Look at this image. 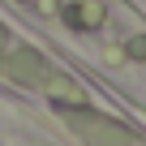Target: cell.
<instances>
[{
	"label": "cell",
	"instance_id": "cell-1",
	"mask_svg": "<svg viewBox=\"0 0 146 146\" xmlns=\"http://www.w3.org/2000/svg\"><path fill=\"white\" fill-rule=\"evenodd\" d=\"M129 47H133V56H137V60H142V56H146V39H133V43H129Z\"/></svg>",
	"mask_w": 146,
	"mask_h": 146
}]
</instances>
